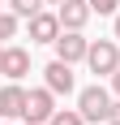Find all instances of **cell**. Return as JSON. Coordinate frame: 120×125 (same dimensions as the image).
Here are the masks:
<instances>
[{
	"instance_id": "obj_14",
	"label": "cell",
	"mask_w": 120,
	"mask_h": 125,
	"mask_svg": "<svg viewBox=\"0 0 120 125\" xmlns=\"http://www.w3.org/2000/svg\"><path fill=\"white\" fill-rule=\"evenodd\" d=\"M107 121H111V125H120V99L111 104V116H107Z\"/></svg>"
},
{
	"instance_id": "obj_3",
	"label": "cell",
	"mask_w": 120,
	"mask_h": 125,
	"mask_svg": "<svg viewBox=\"0 0 120 125\" xmlns=\"http://www.w3.org/2000/svg\"><path fill=\"white\" fill-rule=\"evenodd\" d=\"M56 112V91L51 86H39V91H26V121L39 125V121H51Z\"/></svg>"
},
{
	"instance_id": "obj_16",
	"label": "cell",
	"mask_w": 120,
	"mask_h": 125,
	"mask_svg": "<svg viewBox=\"0 0 120 125\" xmlns=\"http://www.w3.org/2000/svg\"><path fill=\"white\" fill-rule=\"evenodd\" d=\"M116 43H120V13H116Z\"/></svg>"
},
{
	"instance_id": "obj_8",
	"label": "cell",
	"mask_w": 120,
	"mask_h": 125,
	"mask_svg": "<svg viewBox=\"0 0 120 125\" xmlns=\"http://www.w3.org/2000/svg\"><path fill=\"white\" fill-rule=\"evenodd\" d=\"M43 78H47V86L56 91V95H69V91H73V65H69V61H60V56L43 69Z\"/></svg>"
},
{
	"instance_id": "obj_10",
	"label": "cell",
	"mask_w": 120,
	"mask_h": 125,
	"mask_svg": "<svg viewBox=\"0 0 120 125\" xmlns=\"http://www.w3.org/2000/svg\"><path fill=\"white\" fill-rule=\"evenodd\" d=\"M47 125H86V116H82V112H69V108H56Z\"/></svg>"
},
{
	"instance_id": "obj_13",
	"label": "cell",
	"mask_w": 120,
	"mask_h": 125,
	"mask_svg": "<svg viewBox=\"0 0 120 125\" xmlns=\"http://www.w3.org/2000/svg\"><path fill=\"white\" fill-rule=\"evenodd\" d=\"M116 4H120V0H90L94 13H116Z\"/></svg>"
},
{
	"instance_id": "obj_18",
	"label": "cell",
	"mask_w": 120,
	"mask_h": 125,
	"mask_svg": "<svg viewBox=\"0 0 120 125\" xmlns=\"http://www.w3.org/2000/svg\"><path fill=\"white\" fill-rule=\"evenodd\" d=\"M0 56H4V43H0Z\"/></svg>"
},
{
	"instance_id": "obj_12",
	"label": "cell",
	"mask_w": 120,
	"mask_h": 125,
	"mask_svg": "<svg viewBox=\"0 0 120 125\" xmlns=\"http://www.w3.org/2000/svg\"><path fill=\"white\" fill-rule=\"evenodd\" d=\"M17 35V13H0V43Z\"/></svg>"
},
{
	"instance_id": "obj_2",
	"label": "cell",
	"mask_w": 120,
	"mask_h": 125,
	"mask_svg": "<svg viewBox=\"0 0 120 125\" xmlns=\"http://www.w3.org/2000/svg\"><path fill=\"white\" fill-rule=\"evenodd\" d=\"M86 65H90V73H116V69H120V48H116V39H99V43H90Z\"/></svg>"
},
{
	"instance_id": "obj_11",
	"label": "cell",
	"mask_w": 120,
	"mask_h": 125,
	"mask_svg": "<svg viewBox=\"0 0 120 125\" xmlns=\"http://www.w3.org/2000/svg\"><path fill=\"white\" fill-rule=\"evenodd\" d=\"M43 4H47V0H13V13H17V17H34Z\"/></svg>"
},
{
	"instance_id": "obj_15",
	"label": "cell",
	"mask_w": 120,
	"mask_h": 125,
	"mask_svg": "<svg viewBox=\"0 0 120 125\" xmlns=\"http://www.w3.org/2000/svg\"><path fill=\"white\" fill-rule=\"evenodd\" d=\"M111 86H116V95H120V69H116V73H111Z\"/></svg>"
},
{
	"instance_id": "obj_17",
	"label": "cell",
	"mask_w": 120,
	"mask_h": 125,
	"mask_svg": "<svg viewBox=\"0 0 120 125\" xmlns=\"http://www.w3.org/2000/svg\"><path fill=\"white\" fill-rule=\"evenodd\" d=\"M47 4H64V0H47Z\"/></svg>"
},
{
	"instance_id": "obj_7",
	"label": "cell",
	"mask_w": 120,
	"mask_h": 125,
	"mask_svg": "<svg viewBox=\"0 0 120 125\" xmlns=\"http://www.w3.org/2000/svg\"><path fill=\"white\" fill-rule=\"evenodd\" d=\"M0 73L9 78V82H17L22 73H30V52H26V48H4V56H0Z\"/></svg>"
},
{
	"instance_id": "obj_5",
	"label": "cell",
	"mask_w": 120,
	"mask_h": 125,
	"mask_svg": "<svg viewBox=\"0 0 120 125\" xmlns=\"http://www.w3.org/2000/svg\"><path fill=\"white\" fill-rule=\"evenodd\" d=\"M60 30H64V26H60V13H43L39 9L34 17H30V43H56Z\"/></svg>"
},
{
	"instance_id": "obj_4",
	"label": "cell",
	"mask_w": 120,
	"mask_h": 125,
	"mask_svg": "<svg viewBox=\"0 0 120 125\" xmlns=\"http://www.w3.org/2000/svg\"><path fill=\"white\" fill-rule=\"evenodd\" d=\"M86 52H90V39L82 30H60V39H56V56L60 61L77 65V61H86Z\"/></svg>"
},
{
	"instance_id": "obj_9",
	"label": "cell",
	"mask_w": 120,
	"mask_h": 125,
	"mask_svg": "<svg viewBox=\"0 0 120 125\" xmlns=\"http://www.w3.org/2000/svg\"><path fill=\"white\" fill-rule=\"evenodd\" d=\"M0 116H26V91L17 82L0 86Z\"/></svg>"
},
{
	"instance_id": "obj_1",
	"label": "cell",
	"mask_w": 120,
	"mask_h": 125,
	"mask_svg": "<svg viewBox=\"0 0 120 125\" xmlns=\"http://www.w3.org/2000/svg\"><path fill=\"white\" fill-rule=\"evenodd\" d=\"M77 112H82L86 121H107V116H111V95L99 86V82L86 86L82 95H77Z\"/></svg>"
},
{
	"instance_id": "obj_6",
	"label": "cell",
	"mask_w": 120,
	"mask_h": 125,
	"mask_svg": "<svg viewBox=\"0 0 120 125\" xmlns=\"http://www.w3.org/2000/svg\"><path fill=\"white\" fill-rule=\"evenodd\" d=\"M56 13H60V26H64V30H82L94 9H90V0H64Z\"/></svg>"
}]
</instances>
